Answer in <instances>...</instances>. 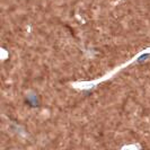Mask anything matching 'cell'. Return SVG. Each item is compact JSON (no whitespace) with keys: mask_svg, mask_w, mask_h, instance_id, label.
I'll list each match as a JSON object with an SVG mask.
<instances>
[{"mask_svg":"<svg viewBox=\"0 0 150 150\" xmlns=\"http://www.w3.org/2000/svg\"><path fill=\"white\" fill-rule=\"evenodd\" d=\"M26 104L30 106H33V107H35V106H38V98H36V96L35 95H30V96H27V98H26Z\"/></svg>","mask_w":150,"mask_h":150,"instance_id":"6da1fadb","label":"cell"}]
</instances>
